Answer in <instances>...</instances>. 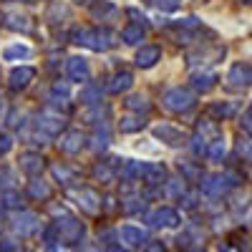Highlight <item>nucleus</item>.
<instances>
[{"label": "nucleus", "mask_w": 252, "mask_h": 252, "mask_svg": "<svg viewBox=\"0 0 252 252\" xmlns=\"http://www.w3.org/2000/svg\"><path fill=\"white\" fill-rule=\"evenodd\" d=\"M116 38L119 35L109 28H81L73 33V43H78L83 48H91V51H109L119 43Z\"/></svg>", "instance_id": "1"}, {"label": "nucleus", "mask_w": 252, "mask_h": 252, "mask_svg": "<svg viewBox=\"0 0 252 252\" xmlns=\"http://www.w3.org/2000/svg\"><path fill=\"white\" fill-rule=\"evenodd\" d=\"M161 103H164V109L172 111V114H187L189 109H194L197 96H194V91H189V89L174 86V89H169L161 96Z\"/></svg>", "instance_id": "2"}, {"label": "nucleus", "mask_w": 252, "mask_h": 252, "mask_svg": "<svg viewBox=\"0 0 252 252\" xmlns=\"http://www.w3.org/2000/svg\"><path fill=\"white\" fill-rule=\"evenodd\" d=\"M68 197H71L86 215H98L101 207H103L101 194L96 192V189H91V187H73V189H68Z\"/></svg>", "instance_id": "3"}, {"label": "nucleus", "mask_w": 252, "mask_h": 252, "mask_svg": "<svg viewBox=\"0 0 252 252\" xmlns=\"http://www.w3.org/2000/svg\"><path fill=\"white\" fill-rule=\"evenodd\" d=\"M240 182L237 174H215V177H209L204 184H202V192L209 194V197H222L229 187H235Z\"/></svg>", "instance_id": "4"}, {"label": "nucleus", "mask_w": 252, "mask_h": 252, "mask_svg": "<svg viewBox=\"0 0 252 252\" xmlns=\"http://www.w3.org/2000/svg\"><path fill=\"white\" fill-rule=\"evenodd\" d=\"M38 129H43V134H48V136H56V134H61L63 129H66V121H63V114L61 111H56V109H46L43 114L38 116Z\"/></svg>", "instance_id": "5"}, {"label": "nucleus", "mask_w": 252, "mask_h": 252, "mask_svg": "<svg viewBox=\"0 0 252 252\" xmlns=\"http://www.w3.org/2000/svg\"><path fill=\"white\" fill-rule=\"evenodd\" d=\"M53 229L58 232V237H61L63 242H78V240L83 237V224H81L78 220H73V217L58 220V222L53 224ZM61 240H58V242H61Z\"/></svg>", "instance_id": "6"}, {"label": "nucleus", "mask_w": 252, "mask_h": 252, "mask_svg": "<svg viewBox=\"0 0 252 252\" xmlns=\"http://www.w3.org/2000/svg\"><path fill=\"white\" fill-rule=\"evenodd\" d=\"M227 86L235 89V91L252 86V66H247V63H235L227 73Z\"/></svg>", "instance_id": "7"}, {"label": "nucleus", "mask_w": 252, "mask_h": 252, "mask_svg": "<svg viewBox=\"0 0 252 252\" xmlns=\"http://www.w3.org/2000/svg\"><path fill=\"white\" fill-rule=\"evenodd\" d=\"M83 146H86V136H83L81 131H76V129H71V131H63L61 134V139H58V149L63 152V154H68V157H73V154H78Z\"/></svg>", "instance_id": "8"}, {"label": "nucleus", "mask_w": 252, "mask_h": 252, "mask_svg": "<svg viewBox=\"0 0 252 252\" xmlns=\"http://www.w3.org/2000/svg\"><path fill=\"white\" fill-rule=\"evenodd\" d=\"M154 136L161 139L164 144H169V146L187 144V134L179 129V126H174V124H159V126H154Z\"/></svg>", "instance_id": "9"}, {"label": "nucleus", "mask_w": 252, "mask_h": 252, "mask_svg": "<svg viewBox=\"0 0 252 252\" xmlns=\"http://www.w3.org/2000/svg\"><path fill=\"white\" fill-rule=\"evenodd\" d=\"M66 73H68V78L76 81V83H86L89 76H91L89 61L81 58V56H71V58L66 61Z\"/></svg>", "instance_id": "10"}, {"label": "nucleus", "mask_w": 252, "mask_h": 252, "mask_svg": "<svg viewBox=\"0 0 252 252\" xmlns=\"http://www.w3.org/2000/svg\"><path fill=\"white\" fill-rule=\"evenodd\" d=\"M146 222H149L152 227H177L182 220H179V212L172 207H159L154 209V212L146 217Z\"/></svg>", "instance_id": "11"}, {"label": "nucleus", "mask_w": 252, "mask_h": 252, "mask_svg": "<svg viewBox=\"0 0 252 252\" xmlns=\"http://www.w3.org/2000/svg\"><path fill=\"white\" fill-rule=\"evenodd\" d=\"M33 78H35V68H33V66H18V68H13L10 76H8V86H10L13 91H23V89L31 86Z\"/></svg>", "instance_id": "12"}, {"label": "nucleus", "mask_w": 252, "mask_h": 252, "mask_svg": "<svg viewBox=\"0 0 252 252\" xmlns=\"http://www.w3.org/2000/svg\"><path fill=\"white\" fill-rule=\"evenodd\" d=\"M38 227H40V222H38V217L33 212H18L13 217V229L20 237H28V235L38 232Z\"/></svg>", "instance_id": "13"}, {"label": "nucleus", "mask_w": 252, "mask_h": 252, "mask_svg": "<svg viewBox=\"0 0 252 252\" xmlns=\"http://www.w3.org/2000/svg\"><path fill=\"white\" fill-rule=\"evenodd\" d=\"M136 66L139 68H154L157 63L161 61V48L159 46H141L136 51Z\"/></svg>", "instance_id": "14"}, {"label": "nucleus", "mask_w": 252, "mask_h": 252, "mask_svg": "<svg viewBox=\"0 0 252 252\" xmlns=\"http://www.w3.org/2000/svg\"><path fill=\"white\" fill-rule=\"evenodd\" d=\"M222 136V129L217 126V121H212V119H204V121H199V126H197V141H202L204 146H209L215 139H220Z\"/></svg>", "instance_id": "15"}, {"label": "nucleus", "mask_w": 252, "mask_h": 252, "mask_svg": "<svg viewBox=\"0 0 252 252\" xmlns=\"http://www.w3.org/2000/svg\"><path fill=\"white\" fill-rule=\"evenodd\" d=\"M20 169H23L28 177H35V174H40L43 172V166H46V159L40 157V154H35V152H26V154H20Z\"/></svg>", "instance_id": "16"}, {"label": "nucleus", "mask_w": 252, "mask_h": 252, "mask_svg": "<svg viewBox=\"0 0 252 252\" xmlns=\"http://www.w3.org/2000/svg\"><path fill=\"white\" fill-rule=\"evenodd\" d=\"M131 83H134V76H131L129 71H119V73H114V76L109 78L106 91L114 94V96H119V94H126V91H129Z\"/></svg>", "instance_id": "17"}, {"label": "nucleus", "mask_w": 252, "mask_h": 252, "mask_svg": "<svg viewBox=\"0 0 252 252\" xmlns=\"http://www.w3.org/2000/svg\"><path fill=\"white\" fill-rule=\"evenodd\" d=\"M189 83H192V89H194V91L207 94V91H212V89L217 86V73H212V71H199V73H192Z\"/></svg>", "instance_id": "18"}, {"label": "nucleus", "mask_w": 252, "mask_h": 252, "mask_svg": "<svg viewBox=\"0 0 252 252\" xmlns=\"http://www.w3.org/2000/svg\"><path fill=\"white\" fill-rule=\"evenodd\" d=\"M141 179L149 184V187H159V184H164V182H166V169H164V164H144Z\"/></svg>", "instance_id": "19"}, {"label": "nucleus", "mask_w": 252, "mask_h": 252, "mask_svg": "<svg viewBox=\"0 0 252 252\" xmlns=\"http://www.w3.org/2000/svg\"><path fill=\"white\" fill-rule=\"evenodd\" d=\"M119 237L126 247H141V242H146V232L139 227H131V224H124L119 229Z\"/></svg>", "instance_id": "20"}, {"label": "nucleus", "mask_w": 252, "mask_h": 252, "mask_svg": "<svg viewBox=\"0 0 252 252\" xmlns=\"http://www.w3.org/2000/svg\"><path fill=\"white\" fill-rule=\"evenodd\" d=\"M5 28L20 31V33H31L33 31V20L28 15H20V13H8L5 15Z\"/></svg>", "instance_id": "21"}, {"label": "nucleus", "mask_w": 252, "mask_h": 252, "mask_svg": "<svg viewBox=\"0 0 252 252\" xmlns=\"http://www.w3.org/2000/svg\"><path fill=\"white\" fill-rule=\"evenodd\" d=\"M124 106L129 109V111H134L136 116H141V114H146V111H152V103H149V98L146 96H141V94H136V96H129L124 101Z\"/></svg>", "instance_id": "22"}, {"label": "nucleus", "mask_w": 252, "mask_h": 252, "mask_svg": "<svg viewBox=\"0 0 252 252\" xmlns=\"http://www.w3.org/2000/svg\"><path fill=\"white\" fill-rule=\"evenodd\" d=\"M28 194H31L33 199L46 202V199H51L53 189H51V187H48V182H43V179H33V182L28 184Z\"/></svg>", "instance_id": "23"}, {"label": "nucleus", "mask_w": 252, "mask_h": 252, "mask_svg": "<svg viewBox=\"0 0 252 252\" xmlns=\"http://www.w3.org/2000/svg\"><path fill=\"white\" fill-rule=\"evenodd\" d=\"M144 35H146V28H141V26H136V23L126 26V28L121 31V40H124V43H129V46H139L141 40H144Z\"/></svg>", "instance_id": "24"}, {"label": "nucleus", "mask_w": 252, "mask_h": 252, "mask_svg": "<svg viewBox=\"0 0 252 252\" xmlns=\"http://www.w3.org/2000/svg\"><path fill=\"white\" fill-rule=\"evenodd\" d=\"M224 56V46H215L212 51H199V53H189L187 61L189 63H199V58H207L204 63H217L220 58Z\"/></svg>", "instance_id": "25"}, {"label": "nucleus", "mask_w": 252, "mask_h": 252, "mask_svg": "<svg viewBox=\"0 0 252 252\" xmlns=\"http://www.w3.org/2000/svg\"><path fill=\"white\" fill-rule=\"evenodd\" d=\"M94 177L101 179V182H114L116 177V159L114 161H101L94 166Z\"/></svg>", "instance_id": "26"}, {"label": "nucleus", "mask_w": 252, "mask_h": 252, "mask_svg": "<svg viewBox=\"0 0 252 252\" xmlns=\"http://www.w3.org/2000/svg\"><path fill=\"white\" fill-rule=\"evenodd\" d=\"M31 56H33V51L26 43H13V46H8L3 51V58L5 61H20V58H31Z\"/></svg>", "instance_id": "27"}, {"label": "nucleus", "mask_w": 252, "mask_h": 252, "mask_svg": "<svg viewBox=\"0 0 252 252\" xmlns=\"http://www.w3.org/2000/svg\"><path fill=\"white\" fill-rule=\"evenodd\" d=\"M207 111H209V116H215L217 121H222V119L232 116V114L237 111V106H235V103H224V101H222V103H212Z\"/></svg>", "instance_id": "28"}, {"label": "nucleus", "mask_w": 252, "mask_h": 252, "mask_svg": "<svg viewBox=\"0 0 252 252\" xmlns=\"http://www.w3.org/2000/svg\"><path fill=\"white\" fill-rule=\"evenodd\" d=\"M144 119L141 116H134V114H129V116H124L121 121H119V129L124 131V134H131V131H141L144 129Z\"/></svg>", "instance_id": "29"}, {"label": "nucleus", "mask_w": 252, "mask_h": 252, "mask_svg": "<svg viewBox=\"0 0 252 252\" xmlns=\"http://www.w3.org/2000/svg\"><path fill=\"white\" fill-rule=\"evenodd\" d=\"M179 172H182L184 182H199L202 179V166H197V164L179 161Z\"/></svg>", "instance_id": "30"}, {"label": "nucleus", "mask_w": 252, "mask_h": 252, "mask_svg": "<svg viewBox=\"0 0 252 252\" xmlns=\"http://www.w3.org/2000/svg\"><path fill=\"white\" fill-rule=\"evenodd\" d=\"M109 141H111L109 131H106V129H98V131L91 136V149H94V152H103V149L109 146Z\"/></svg>", "instance_id": "31"}, {"label": "nucleus", "mask_w": 252, "mask_h": 252, "mask_svg": "<svg viewBox=\"0 0 252 252\" xmlns=\"http://www.w3.org/2000/svg\"><path fill=\"white\" fill-rule=\"evenodd\" d=\"M164 194L166 197H182L184 194V179H166L164 182Z\"/></svg>", "instance_id": "32"}, {"label": "nucleus", "mask_w": 252, "mask_h": 252, "mask_svg": "<svg viewBox=\"0 0 252 252\" xmlns=\"http://www.w3.org/2000/svg\"><path fill=\"white\" fill-rule=\"evenodd\" d=\"M207 157L212 159V161H222V157H224V139L222 136L215 139L212 144L207 146Z\"/></svg>", "instance_id": "33"}, {"label": "nucleus", "mask_w": 252, "mask_h": 252, "mask_svg": "<svg viewBox=\"0 0 252 252\" xmlns=\"http://www.w3.org/2000/svg\"><path fill=\"white\" fill-rule=\"evenodd\" d=\"M101 116H109V109H106V106L101 109V103H94L89 111H83V119H86L89 124H98Z\"/></svg>", "instance_id": "34"}, {"label": "nucleus", "mask_w": 252, "mask_h": 252, "mask_svg": "<svg viewBox=\"0 0 252 252\" xmlns=\"http://www.w3.org/2000/svg\"><path fill=\"white\" fill-rule=\"evenodd\" d=\"M144 199L141 197H126L124 199V212L126 215H136V212H141V209H144Z\"/></svg>", "instance_id": "35"}, {"label": "nucleus", "mask_w": 252, "mask_h": 252, "mask_svg": "<svg viewBox=\"0 0 252 252\" xmlns=\"http://www.w3.org/2000/svg\"><path fill=\"white\" fill-rule=\"evenodd\" d=\"M152 3H154L159 10H164V13H174V10L182 8L184 0H152Z\"/></svg>", "instance_id": "36"}, {"label": "nucleus", "mask_w": 252, "mask_h": 252, "mask_svg": "<svg viewBox=\"0 0 252 252\" xmlns=\"http://www.w3.org/2000/svg\"><path fill=\"white\" fill-rule=\"evenodd\" d=\"M53 177L56 179H61L63 184H68V182H73V172L71 169H66V166H61V164H53Z\"/></svg>", "instance_id": "37"}, {"label": "nucleus", "mask_w": 252, "mask_h": 252, "mask_svg": "<svg viewBox=\"0 0 252 252\" xmlns=\"http://www.w3.org/2000/svg\"><path fill=\"white\" fill-rule=\"evenodd\" d=\"M237 152L245 161H252V139H240L237 141Z\"/></svg>", "instance_id": "38"}, {"label": "nucleus", "mask_w": 252, "mask_h": 252, "mask_svg": "<svg viewBox=\"0 0 252 252\" xmlns=\"http://www.w3.org/2000/svg\"><path fill=\"white\" fill-rule=\"evenodd\" d=\"M81 101H86L89 106H94V103H101V94H98V89H94V86H89L86 91L81 94Z\"/></svg>", "instance_id": "39"}, {"label": "nucleus", "mask_w": 252, "mask_h": 252, "mask_svg": "<svg viewBox=\"0 0 252 252\" xmlns=\"http://www.w3.org/2000/svg\"><path fill=\"white\" fill-rule=\"evenodd\" d=\"M20 204H23V197H20L18 192H5V194H3V207H13V209H18Z\"/></svg>", "instance_id": "40"}, {"label": "nucleus", "mask_w": 252, "mask_h": 252, "mask_svg": "<svg viewBox=\"0 0 252 252\" xmlns=\"http://www.w3.org/2000/svg\"><path fill=\"white\" fill-rule=\"evenodd\" d=\"M111 13H116V8H114L111 3H106V0H101V5L94 8V15H96V18H101V15H111Z\"/></svg>", "instance_id": "41"}, {"label": "nucleus", "mask_w": 252, "mask_h": 252, "mask_svg": "<svg viewBox=\"0 0 252 252\" xmlns=\"http://www.w3.org/2000/svg\"><path fill=\"white\" fill-rule=\"evenodd\" d=\"M10 149H13V139H10L8 134H0V157L8 154Z\"/></svg>", "instance_id": "42"}, {"label": "nucleus", "mask_w": 252, "mask_h": 252, "mask_svg": "<svg viewBox=\"0 0 252 252\" xmlns=\"http://www.w3.org/2000/svg\"><path fill=\"white\" fill-rule=\"evenodd\" d=\"M144 252H166V247H164V242H146V250Z\"/></svg>", "instance_id": "43"}, {"label": "nucleus", "mask_w": 252, "mask_h": 252, "mask_svg": "<svg viewBox=\"0 0 252 252\" xmlns=\"http://www.w3.org/2000/svg\"><path fill=\"white\" fill-rule=\"evenodd\" d=\"M46 252H71L63 242H48V247H46Z\"/></svg>", "instance_id": "44"}, {"label": "nucleus", "mask_w": 252, "mask_h": 252, "mask_svg": "<svg viewBox=\"0 0 252 252\" xmlns=\"http://www.w3.org/2000/svg\"><path fill=\"white\" fill-rule=\"evenodd\" d=\"M242 126H245L247 131L252 129V103H250V109H247V111H245V116H242Z\"/></svg>", "instance_id": "45"}, {"label": "nucleus", "mask_w": 252, "mask_h": 252, "mask_svg": "<svg viewBox=\"0 0 252 252\" xmlns=\"http://www.w3.org/2000/svg\"><path fill=\"white\" fill-rule=\"evenodd\" d=\"M0 252H15L13 240H0Z\"/></svg>", "instance_id": "46"}, {"label": "nucleus", "mask_w": 252, "mask_h": 252, "mask_svg": "<svg viewBox=\"0 0 252 252\" xmlns=\"http://www.w3.org/2000/svg\"><path fill=\"white\" fill-rule=\"evenodd\" d=\"M220 252H242V250H237L235 245H229V242H222L220 245Z\"/></svg>", "instance_id": "47"}, {"label": "nucleus", "mask_w": 252, "mask_h": 252, "mask_svg": "<svg viewBox=\"0 0 252 252\" xmlns=\"http://www.w3.org/2000/svg\"><path fill=\"white\" fill-rule=\"evenodd\" d=\"M109 252H129V250H124V247H119V245H111Z\"/></svg>", "instance_id": "48"}, {"label": "nucleus", "mask_w": 252, "mask_h": 252, "mask_svg": "<svg viewBox=\"0 0 252 252\" xmlns=\"http://www.w3.org/2000/svg\"><path fill=\"white\" fill-rule=\"evenodd\" d=\"M76 3H78V5H94L96 0H76Z\"/></svg>", "instance_id": "49"}, {"label": "nucleus", "mask_w": 252, "mask_h": 252, "mask_svg": "<svg viewBox=\"0 0 252 252\" xmlns=\"http://www.w3.org/2000/svg\"><path fill=\"white\" fill-rule=\"evenodd\" d=\"M3 114H5V98L0 96V116H3Z\"/></svg>", "instance_id": "50"}, {"label": "nucleus", "mask_w": 252, "mask_h": 252, "mask_svg": "<svg viewBox=\"0 0 252 252\" xmlns=\"http://www.w3.org/2000/svg\"><path fill=\"white\" fill-rule=\"evenodd\" d=\"M245 3H252V0H245Z\"/></svg>", "instance_id": "51"}]
</instances>
